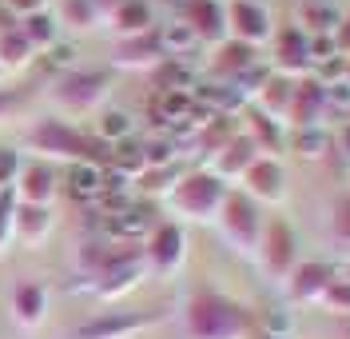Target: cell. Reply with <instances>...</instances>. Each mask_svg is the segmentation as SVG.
<instances>
[{
  "label": "cell",
  "mask_w": 350,
  "mask_h": 339,
  "mask_svg": "<svg viewBox=\"0 0 350 339\" xmlns=\"http://www.w3.org/2000/svg\"><path fill=\"white\" fill-rule=\"evenodd\" d=\"M183 327L191 339H247L255 331L251 312L219 292H196L187 299Z\"/></svg>",
  "instance_id": "6da1fadb"
},
{
  "label": "cell",
  "mask_w": 350,
  "mask_h": 339,
  "mask_svg": "<svg viewBox=\"0 0 350 339\" xmlns=\"http://www.w3.org/2000/svg\"><path fill=\"white\" fill-rule=\"evenodd\" d=\"M28 144L44 156H60L72 160V164H96V168L111 164V144H104L100 136H84L80 128H72L64 120H40L28 132Z\"/></svg>",
  "instance_id": "7a4b0ae2"
},
{
  "label": "cell",
  "mask_w": 350,
  "mask_h": 339,
  "mask_svg": "<svg viewBox=\"0 0 350 339\" xmlns=\"http://www.w3.org/2000/svg\"><path fill=\"white\" fill-rule=\"evenodd\" d=\"M227 192L231 188L219 180L215 172H187L172 188V208L179 216H187V220L207 224V220H219V212L227 203Z\"/></svg>",
  "instance_id": "3957f363"
},
{
  "label": "cell",
  "mask_w": 350,
  "mask_h": 339,
  "mask_svg": "<svg viewBox=\"0 0 350 339\" xmlns=\"http://www.w3.org/2000/svg\"><path fill=\"white\" fill-rule=\"evenodd\" d=\"M219 231H223V240L235 251H255L259 255L262 231H267L262 208L247 192H227V203L219 212Z\"/></svg>",
  "instance_id": "277c9868"
},
{
  "label": "cell",
  "mask_w": 350,
  "mask_h": 339,
  "mask_svg": "<svg viewBox=\"0 0 350 339\" xmlns=\"http://www.w3.org/2000/svg\"><path fill=\"white\" fill-rule=\"evenodd\" d=\"M259 264L275 284H286L291 271L299 268V236H295V227L286 220H271L267 224L262 244H259Z\"/></svg>",
  "instance_id": "5b68a950"
},
{
  "label": "cell",
  "mask_w": 350,
  "mask_h": 339,
  "mask_svg": "<svg viewBox=\"0 0 350 339\" xmlns=\"http://www.w3.org/2000/svg\"><path fill=\"white\" fill-rule=\"evenodd\" d=\"M271 72L306 80L314 76V56H310V36L299 24H286L283 32H275V52H271Z\"/></svg>",
  "instance_id": "8992f818"
},
{
  "label": "cell",
  "mask_w": 350,
  "mask_h": 339,
  "mask_svg": "<svg viewBox=\"0 0 350 339\" xmlns=\"http://www.w3.org/2000/svg\"><path fill=\"white\" fill-rule=\"evenodd\" d=\"M148 271V260H144V244H120L116 248V260L96 275V292L104 299H116V295L131 292L139 284V275Z\"/></svg>",
  "instance_id": "52a82bcc"
},
{
  "label": "cell",
  "mask_w": 350,
  "mask_h": 339,
  "mask_svg": "<svg viewBox=\"0 0 350 339\" xmlns=\"http://www.w3.org/2000/svg\"><path fill=\"white\" fill-rule=\"evenodd\" d=\"M108 100V76L104 72H68L56 84V104L72 116H84Z\"/></svg>",
  "instance_id": "ba28073f"
},
{
  "label": "cell",
  "mask_w": 350,
  "mask_h": 339,
  "mask_svg": "<svg viewBox=\"0 0 350 339\" xmlns=\"http://www.w3.org/2000/svg\"><path fill=\"white\" fill-rule=\"evenodd\" d=\"M144 260L148 268L159 271V275H172V271L183 268L187 260V240H183V227L179 224H155L144 240Z\"/></svg>",
  "instance_id": "9c48e42d"
},
{
  "label": "cell",
  "mask_w": 350,
  "mask_h": 339,
  "mask_svg": "<svg viewBox=\"0 0 350 339\" xmlns=\"http://www.w3.org/2000/svg\"><path fill=\"white\" fill-rule=\"evenodd\" d=\"M227 28H231V40H243V45H251V48L275 40L271 12L262 8L259 0H231V8H227Z\"/></svg>",
  "instance_id": "30bf717a"
},
{
  "label": "cell",
  "mask_w": 350,
  "mask_h": 339,
  "mask_svg": "<svg viewBox=\"0 0 350 339\" xmlns=\"http://www.w3.org/2000/svg\"><path fill=\"white\" fill-rule=\"evenodd\" d=\"M243 192L259 203H283L286 200V168L275 156H259L251 172L243 176Z\"/></svg>",
  "instance_id": "8fae6325"
},
{
  "label": "cell",
  "mask_w": 350,
  "mask_h": 339,
  "mask_svg": "<svg viewBox=\"0 0 350 339\" xmlns=\"http://www.w3.org/2000/svg\"><path fill=\"white\" fill-rule=\"evenodd\" d=\"M183 24L196 32V40H207V45H223L231 36L223 0H183Z\"/></svg>",
  "instance_id": "7c38bea8"
},
{
  "label": "cell",
  "mask_w": 350,
  "mask_h": 339,
  "mask_svg": "<svg viewBox=\"0 0 350 339\" xmlns=\"http://www.w3.org/2000/svg\"><path fill=\"white\" fill-rule=\"evenodd\" d=\"M163 60H167V52H163V40H159V28L144 32V36H131V40H120L116 52H111V64L128 68V72H155Z\"/></svg>",
  "instance_id": "4fadbf2b"
},
{
  "label": "cell",
  "mask_w": 350,
  "mask_h": 339,
  "mask_svg": "<svg viewBox=\"0 0 350 339\" xmlns=\"http://www.w3.org/2000/svg\"><path fill=\"white\" fill-rule=\"evenodd\" d=\"M330 279H334V268L323 264V260H299V268L291 271L286 288H291V299L299 307H310V303H323Z\"/></svg>",
  "instance_id": "5bb4252c"
},
{
  "label": "cell",
  "mask_w": 350,
  "mask_h": 339,
  "mask_svg": "<svg viewBox=\"0 0 350 339\" xmlns=\"http://www.w3.org/2000/svg\"><path fill=\"white\" fill-rule=\"evenodd\" d=\"M327 112H330L327 84H319L314 76L299 80V88H295V104H291V116H286L291 132H299V128H323V116Z\"/></svg>",
  "instance_id": "9a60e30c"
},
{
  "label": "cell",
  "mask_w": 350,
  "mask_h": 339,
  "mask_svg": "<svg viewBox=\"0 0 350 339\" xmlns=\"http://www.w3.org/2000/svg\"><path fill=\"white\" fill-rule=\"evenodd\" d=\"M152 319V312H104V316L88 319L84 327H76L72 339H128L139 327H148Z\"/></svg>",
  "instance_id": "2e32d148"
},
{
  "label": "cell",
  "mask_w": 350,
  "mask_h": 339,
  "mask_svg": "<svg viewBox=\"0 0 350 339\" xmlns=\"http://www.w3.org/2000/svg\"><path fill=\"white\" fill-rule=\"evenodd\" d=\"M12 192H16V200H21V203L48 208L52 196H56V168H52V164H44V160L24 164L21 176H16V184H12Z\"/></svg>",
  "instance_id": "e0dca14e"
},
{
  "label": "cell",
  "mask_w": 350,
  "mask_h": 339,
  "mask_svg": "<svg viewBox=\"0 0 350 339\" xmlns=\"http://www.w3.org/2000/svg\"><path fill=\"white\" fill-rule=\"evenodd\" d=\"M259 156H262V152L255 148V140L239 132L231 144H227V148H223V152H215V156H211V172H215L223 184H227V180H243V176L251 172V164H255Z\"/></svg>",
  "instance_id": "ac0fdd59"
},
{
  "label": "cell",
  "mask_w": 350,
  "mask_h": 339,
  "mask_svg": "<svg viewBox=\"0 0 350 339\" xmlns=\"http://www.w3.org/2000/svg\"><path fill=\"white\" fill-rule=\"evenodd\" d=\"M342 16L347 12L334 0H299V8H295V24L303 28L306 36H334Z\"/></svg>",
  "instance_id": "d6986e66"
},
{
  "label": "cell",
  "mask_w": 350,
  "mask_h": 339,
  "mask_svg": "<svg viewBox=\"0 0 350 339\" xmlns=\"http://www.w3.org/2000/svg\"><path fill=\"white\" fill-rule=\"evenodd\" d=\"M295 88H299V80L271 72V76H267V84L259 88V96H255V108H259L262 116H271V120L286 124V116H291V104H295Z\"/></svg>",
  "instance_id": "ffe728a7"
},
{
  "label": "cell",
  "mask_w": 350,
  "mask_h": 339,
  "mask_svg": "<svg viewBox=\"0 0 350 339\" xmlns=\"http://www.w3.org/2000/svg\"><path fill=\"white\" fill-rule=\"evenodd\" d=\"M52 231V208H36V203L16 200V216H12V236L24 240L28 248H40Z\"/></svg>",
  "instance_id": "44dd1931"
},
{
  "label": "cell",
  "mask_w": 350,
  "mask_h": 339,
  "mask_svg": "<svg viewBox=\"0 0 350 339\" xmlns=\"http://www.w3.org/2000/svg\"><path fill=\"white\" fill-rule=\"evenodd\" d=\"M44 312H48V295H44V288L32 284V279H21V284L12 288V319L21 323L24 331H32V327H40Z\"/></svg>",
  "instance_id": "7402d4cb"
},
{
  "label": "cell",
  "mask_w": 350,
  "mask_h": 339,
  "mask_svg": "<svg viewBox=\"0 0 350 339\" xmlns=\"http://www.w3.org/2000/svg\"><path fill=\"white\" fill-rule=\"evenodd\" d=\"M259 64V48H251V45H243V40H223L215 52V76H227L231 84L239 80L243 72H251V68Z\"/></svg>",
  "instance_id": "603a6c76"
},
{
  "label": "cell",
  "mask_w": 350,
  "mask_h": 339,
  "mask_svg": "<svg viewBox=\"0 0 350 339\" xmlns=\"http://www.w3.org/2000/svg\"><path fill=\"white\" fill-rule=\"evenodd\" d=\"M286 124L279 120H271V116H262L259 108H251V112L243 116V136H251L255 140V148H259L262 156H271V152H279L286 144Z\"/></svg>",
  "instance_id": "cb8c5ba5"
},
{
  "label": "cell",
  "mask_w": 350,
  "mask_h": 339,
  "mask_svg": "<svg viewBox=\"0 0 350 339\" xmlns=\"http://www.w3.org/2000/svg\"><path fill=\"white\" fill-rule=\"evenodd\" d=\"M111 28L120 32V40H131V36L155 32L152 4H148V0H124V4H120V8L111 12Z\"/></svg>",
  "instance_id": "d4e9b609"
},
{
  "label": "cell",
  "mask_w": 350,
  "mask_h": 339,
  "mask_svg": "<svg viewBox=\"0 0 350 339\" xmlns=\"http://www.w3.org/2000/svg\"><path fill=\"white\" fill-rule=\"evenodd\" d=\"M291 148L303 160H323L334 152V136H327V128H299L291 132Z\"/></svg>",
  "instance_id": "484cf974"
},
{
  "label": "cell",
  "mask_w": 350,
  "mask_h": 339,
  "mask_svg": "<svg viewBox=\"0 0 350 339\" xmlns=\"http://www.w3.org/2000/svg\"><path fill=\"white\" fill-rule=\"evenodd\" d=\"M68 192H72L76 200L104 196V168H96V164H72V172H68Z\"/></svg>",
  "instance_id": "4316f807"
},
{
  "label": "cell",
  "mask_w": 350,
  "mask_h": 339,
  "mask_svg": "<svg viewBox=\"0 0 350 339\" xmlns=\"http://www.w3.org/2000/svg\"><path fill=\"white\" fill-rule=\"evenodd\" d=\"M116 172H124V176H144L148 172V160H144V144H131V140H120V144H111V164Z\"/></svg>",
  "instance_id": "83f0119b"
},
{
  "label": "cell",
  "mask_w": 350,
  "mask_h": 339,
  "mask_svg": "<svg viewBox=\"0 0 350 339\" xmlns=\"http://www.w3.org/2000/svg\"><path fill=\"white\" fill-rule=\"evenodd\" d=\"M21 32L28 36L32 48H52L56 45V21L48 12H36V16H24L21 21Z\"/></svg>",
  "instance_id": "f1b7e54d"
},
{
  "label": "cell",
  "mask_w": 350,
  "mask_h": 339,
  "mask_svg": "<svg viewBox=\"0 0 350 339\" xmlns=\"http://www.w3.org/2000/svg\"><path fill=\"white\" fill-rule=\"evenodd\" d=\"M159 40H163V52H167V60H175V56H183L187 48H196L199 40H196V32L187 28L183 21H175V24H167V28H159Z\"/></svg>",
  "instance_id": "f546056e"
},
{
  "label": "cell",
  "mask_w": 350,
  "mask_h": 339,
  "mask_svg": "<svg viewBox=\"0 0 350 339\" xmlns=\"http://www.w3.org/2000/svg\"><path fill=\"white\" fill-rule=\"evenodd\" d=\"M32 52H36V48L28 45V36H24L21 28L8 32V36H0V68H21Z\"/></svg>",
  "instance_id": "4dcf8cb0"
},
{
  "label": "cell",
  "mask_w": 350,
  "mask_h": 339,
  "mask_svg": "<svg viewBox=\"0 0 350 339\" xmlns=\"http://www.w3.org/2000/svg\"><path fill=\"white\" fill-rule=\"evenodd\" d=\"M96 21H100V12H96L92 0H60V24H68V28H92Z\"/></svg>",
  "instance_id": "1f68e13d"
},
{
  "label": "cell",
  "mask_w": 350,
  "mask_h": 339,
  "mask_svg": "<svg viewBox=\"0 0 350 339\" xmlns=\"http://www.w3.org/2000/svg\"><path fill=\"white\" fill-rule=\"evenodd\" d=\"M175 184H179V172H175V164H172V168H148V172L139 176V188H144L148 196H163V192L172 196Z\"/></svg>",
  "instance_id": "d6a6232c"
},
{
  "label": "cell",
  "mask_w": 350,
  "mask_h": 339,
  "mask_svg": "<svg viewBox=\"0 0 350 339\" xmlns=\"http://www.w3.org/2000/svg\"><path fill=\"white\" fill-rule=\"evenodd\" d=\"M96 136H100L104 144H120V140H128V136H131L128 112H104V116H100V128H96Z\"/></svg>",
  "instance_id": "836d02e7"
},
{
  "label": "cell",
  "mask_w": 350,
  "mask_h": 339,
  "mask_svg": "<svg viewBox=\"0 0 350 339\" xmlns=\"http://www.w3.org/2000/svg\"><path fill=\"white\" fill-rule=\"evenodd\" d=\"M323 307H327L330 316H350V279H330L327 295H323Z\"/></svg>",
  "instance_id": "e575fe53"
},
{
  "label": "cell",
  "mask_w": 350,
  "mask_h": 339,
  "mask_svg": "<svg viewBox=\"0 0 350 339\" xmlns=\"http://www.w3.org/2000/svg\"><path fill=\"white\" fill-rule=\"evenodd\" d=\"M108 227L116 231V236H139V231H148V220H144V212L139 208H128V212H120L116 220H108Z\"/></svg>",
  "instance_id": "d590c367"
},
{
  "label": "cell",
  "mask_w": 350,
  "mask_h": 339,
  "mask_svg": "<svg viewBox=\"0 0 350 339\" xmlns=\"http://www.w3.org/2000/svg\"><path fill=\"white\" fill-rule=\"evenodd\" d=\"M144 160H148V168H172L175 144L172 140H148V144H144Z\"/></svg>",
  "instance_id": "8d00e7d4"
},
{
  "label": "cell",
  "mask_w": 350,
  "mask_h": 339,
  "mask_svg": "<svg viewBox=\"0 0 350 339\" xmlns=\"http://www.w3.org/2000/svg\"><path fill=\"white\" fill-rule=\"evenodd\" d=\"M12 216H16V192L4 188V192H0V244L12 236Z\"/></svg>",
  "instance_id": "74e56055"
},
{
  "label": "cell",
  "mask_w": 350,
  "mask_h": 339,
  "mask_svg": "<svg viewBox=\"0 0 350 339\" xmlns=\"http://www.w3.org/2000/svg\"><path fill=\"white\" fill-rule=\"evenodd\" d=\"M327 104H330V112L350 116V84L347 80H338V84H330L327 88Z\"/></svg>",
  "instance_id": "f35d334b"
},
{
  "label": "cell",
  "mask_w": 350,
  "mask_h": 339,
  "mask_svg": "<svg viewBox=\"0 0 350 339\" xmlns=\"http://www.w3.org/2000/svg\"><path fill=\"white\" fill-rule=\"evenodd\" d=\"M334 231H338V240H350V196H342L334 208Z\"/></svg>",
  "instance_id": "ab89813d"
},
{
  "label": "cell",
  "mask_w": 350,
  "mask_h": 339,
  "mask_svg": "<svg viewBox=\"0 0 350 339\" xmlns=\"http://www.w3.org/2000/svg\"><path fill=\"white\" fill-rule=\"evenodd\" d=\"M334 156H338V160L350 168V120L338 128V132H334Z\"/></svg>",
  "instance_id": "60d3db41"
},
{
  "label": "cell",
  "mask_w": 350,
  "mask_h": 339,
  "mask_svg": "<svg viewBox=\"0 0 350 339\" xmlns=\"http://www.w3.org/2000/svg\"><path fill=\"white\" fill-rule=\"evenodd\" d=\"M4 4H8V8H12V12H16V16H36V12H44V4H48V0H4Z\"/></svg>",
  "instance_id": "b9f144b4"
},
{
  "label": "cell",
  "mask_w": 350,
  "mask_h": 339,
  "mask_svg": "<svg viewBox=\"0 0 350 339\" xmlns=\"http://www.w3.org/2000/svg\"><path fill=\"white\" fill-rule=\"evenodd\" d=\"M16 28H21V16L0 0V36H8V32H16Z\"/></svg>",
  "instance_id": "7bdbcfd3"
},
{
  "label": "cell",
  "mask_w": 350,
  "mask_h": 339,
  "mask_svg": "<svg viewBox=\"0 0 350 339\" xmlns=\"http://www.w3.org/2000/svg\"><path fill=\"white\" fill-rule=\"evenodd\" d=\"M334 45H338V52H342V56H350V12L342 16L338 32H334Z\"/></svg>",
  "instance_id": "ee69618b"
},
{
  "label": "cell",
  "mask_w": 350,
  "mask_h": 339,
  "mask_svg": "<svg viewBox=\"0 0 350 339\" xmlns=\"http://www.w3.org/2000/svg\"><path fill=\"white\" fill-rule=\"evenodd\" d=\"M16 104H21V96H16V92H0V116H8Z\"/></svg>",
  "instance_id": "f6af8a7d"
},
{
  "label": "cell",
  "mask_w": 350,
  "mask_h": 339,
  "mask_svg": "<svg viewBox=\"0 0 350 339\" xmlns=\"http://www.w3.org/2000/svg\"><path fill=\"white\" fill-rule=\"evenodd\" d=\"M92 4H96V12H100V16H108V21H111V12H116L124 0H92Z\"/></svg>",
  "instance_id": "bcb514c9"
},
{
  "label": "cell",
  "mask_w": 350,
  "mask_h": 339,
  "mask_svg": "<svg viewBox=\"0 0 350 339\" xmlns=\"http://www.w3.org/2000/svg\"><path fill=\"white\" fill-rule=\"evenodd\" d=\"M259 339H295V336H259Z\"/></svg>",
  "instance_id": "7dc6e473"
},
{
  "label": "cell",
  "mask_w": 350,
  "mask_h": 339,
  "mask_svg": "<svg viewBox=\"0 0 350 339\" xmlns=\"http://www.w3.org/2000/svg\"><path fill=\"white\" fill-rule=\"evenodd\" d=\"M347 84H350V56H347Z\"/></svg>",
  "instance_id": "c3c4849f"
},
{
  "label": "cell",
  "mask_w": 350,
  "mask_h": 339,
  "mask_svg": "<svg viewBox=\"0 0 350 339\" xmlns=\"http://www.w3.org/2000/svg\"><path fill=\"white\" fill-rule=\"evenodd\" d=\"M0 156H4V148H0Z\"/></svg>",
  "instance_id": "681fc988"
},
{
  "label": "cell",
  "mask_w": 350,
  "mask_h": 339,
  "mask_svg": "<svg viewBox=\"0 0 350 339\" xmlns=\"http://www.w3.org/2000/svg\"><path fill=\"white\" fill-rule=\"evenodd\" d=\"M347 279H350V271H347Z\"/></svg>",
  "instance_id": "f907efd6"
},
{
  "label": "cell",
  "mask_w": 350,
  "mask_h": 339,
  "mask_svg": "<svg viewBox=\"0 0 350 339\" xmlns=\"http://www.w3.org/2000/svg\"><path fill=\"white\" fill-rule=\"evenodd\" d=\"M0 192H4V188H0Z\"/></svg>",
  "instance_id": "816d5d0a"
}]
</instances>
